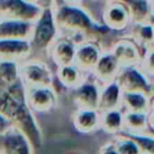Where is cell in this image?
<instances>
[{"label":"cell","mask_w":154,"mask_h":154,"mask_svg":"<svg viewBox=\"0 0 154 154\" xmlns=\"http://www.w3.org/2000/svg\"><path fill=\"white\" fill-rule=\"evenodd\" d=\"M0 113H2L30 141L34 148L42 146V134L32 111L25 100V88L22 81L11 85L0 84Z\"/></svg>","instance_id":"1"},{"label":"cell","mask_w":154,"mask_h":154,"mask_svg":"<svg viewBox=\"0 0 154 154\" xmlns=\"http://www.w3.org/2000/svg\"><path fill=\"white\" fill-rule=\"evenodd\" d=\"M53 13L59 34L70 36L76 43L77 37H79L81 42L96 40L112 31L105 24L97 22L82 4H66L57 0L53 6Z\"/></svg>","instance_id":"2"},{"label":"cell","mask_w":154,"mask_h":154,"mask_svg":"<svg viewBox=\"0 0 154 154\" xmlns=\"http://www.w3.org/2000/svg\"><path fill=\"white\" fill-rule=\"evenodd\" d=\"M59 36V30L54 20L53 7L42 8L40 16L32 25L29 37L31 45V57L35 53H48L49 47Z\"/></svg>","instance_id":"3"},{"label":"cell","mask_w":154,"mask_h":154,"mask_svg":"<svg viewBox=\"0 0 154 154\" xmlns=\"http://www.w3.org/2000/svg\"><path fill=\"white\" fill-rule=\"evenodd\" d=\"M19 76L24 87H52L55 77L45 60L34 57L20 61Z\"/></svg>","instance_id":"4"},{"label":"cell","mask_w":154,"mask_h":154,"mask_svg":"<svg viewBox=\"0 0 154 154\" xmlns=\"http://www.w3.org/2000/svg\"><path fill=\"white\" fill-rule=\"evenodd\" d=\"M114 81L122 91H142L149 96L154 94V84L142 71L140 64L120 66Z\"/></svg>","instance_id":"5"},{"label":"cell","mask_w":154,"mask_h":154,"mask_svg":"<svg viewBox=\"0 0 154 154\" xmlns=\"http://www.w3.org/2000/svg\"><path fill=\"white\" fill-rule=\"evenodd\" d=\"M42 8L28 0H0V18L35 22Z\"/></svg>","instance_id":"6"},{"label":"cell","mask_w":154,"mask_h":154,"mask_svg":"<svg viewBox=\"0 0 154 154\" xmlns=\"http://www.w3.org/2000/svg\"><path fill=\"white\" fill-rule=\"evenodd\" d=\"M101 23L112 31H122L130 26L131 19L126 6L120 0H109L101 13Z\"/></svg>","instance_id":"7"},{"label":"cell","mask_w":154,"mask_h":154,"mask_svg":"<svg viewBox=\"0 0 154 154\" xmlns=\"http://www.w3.org/2000/svg\"><path fill=\"white\" fill-rule=\"evenodd\" d=\"M25 100L32 112H48L58 103V93L52 87H24Z\"/></svg>","instance_id":"8"},{"label":"cell","mask_w":154,"mask_h":154,"mask_svg":"<svg viewBox=\"0 0 154 154\" xmlns=\"http://www.w3.org/2000/svg\"><path fill=\"white\" fill-rule=\"evenodd\" d=\"M34 149L28 137L16 126L0 134V154H32Z\"/></svg>","instance_id":"9"},{"label":"cell","mask_w":154,"mask_h":154,"mask_svg":"<svg viewBox=\"0 0 154 154\" xmlns=\"http://www.w3.org/2000/svg\"><path fill=\"white\" fill-rule=\"evenodd\" d=\"M100 96V85L95 77L94 79L85 78L79 85L71 89L72 102L76 108L83 109H97Z\"/></svg>","instance_id":"10"},{"label":"cell","mask_w":154,"mask_h":154,"mask_svg":"<svg viewBox=\"0 0 154 154\" xmlns=\"http://www.w3.org/2000/svg\"><path fill=\"white\" fill-rule=\"evenodd\" d=\"M102 52L103 49L96 40H84L76 46L73 64L82 71L89 72L94 69Z\"/></svg>","instance_id":"11"},{"label":"cell","mask_w":154,"mask_h":154,"mask_svg":"<svg viewBox=\"0 0 154 154\" xmlns=\"http://www.w3.org/2000/svg\"><path fill=\"white\" fill-rule=\"evenodd\" d=\"M119 69H120L119 61L113 55V53L107 49L101 53L97 63L95 64L94 69L91 70V73L95 77L97 84L101 87L103 84H107V83L114 81Z\"/></svg>","instance_id":"12"},{"label":"cell","mask_w":154,"mask_h":154,"mask_svg":"<svg viewBox=\"0 0 154 154\" xmlns=\"http://www.w3.org/2000/svg\"><path fill=\"white\" fill-rule=\"evenodd\" d=\"M76 46L77 43L70 36L59 34L48 49V54L51 55L53 63H55L57 67L73 64Z\"/></svg>","instance_id":"13"},{"label":"cell","mask_w":154,"mask_h":154,"mask_svg":"<svg viewBox=\"0 0 154 154\" xmlns=\"http://www.w3.org/2000/svg\"><path fill=\"white\" fill-rule=\"evenodd\" d=\"M113 55L119 61L120 66L123 65H131V64H140L142 59L141 47L131 38V37H122L113 42L111 49Z\"/></svg>","instance_id":"14"},{"label":"cell","mask_w":154,"mask_h":154,"mask_svg":"<svg viewBox=\"0 0 154 154\" xmlns=\"http://www.w3.org/2000/svg\"><path fill=\"white\" fill-rule=\"evenodd\" d=\"M31 57V45L28 38H0V59L23 61Z\"/></svg>","instance_id":"15"},{"label":"cell","mask_w":154,"mask_h":154,"mask_svg":"<svg viewBox=\"0 0 154 154\" xmlns=\"http://www.w3.org/2000/svg\"><path fill=\"white\" fill-rule=\"evenodd\" d=\"M34 22L0 18V38H28L31 35Z\"/></svg>","instance_id":"16"},{"label":"cell","mask_w":154,"mask_h":154,"mask_svg":"<svg viewBox=\"0 0 154 154\" xmlns=\"http://www.w3.org/2000/svg\"><path fill=\"white\" fill-rule=\"evenodd\" d=\"M122 94L123 91L116 81L101 85L97 105L99 112L122 108Z\"/></svg>","instance_id":"17"},{"label":"cell","mask_w":154,"mask_h":154,"mask_svg":"<svg viewBox=\"0 0 154 154\" xmlns=\"http://www.w3.org/2000/svg\"><path fill=\"white\" fill-rule=\"evenodd\" d=\"M128 8L131 23H147L154 20L152 0H120Z\"/></svg>","instance_id":"18"},{"label":"cell","mask_w":154,"mask_h":154,"mask_svg":"<svg viewBox=\"0 0 154 154\" xmlns=\"http://www.w3.org/2000/svg\"><path fill=\"white\" fill-rule=\"evenodd\" d=\"M101 114L99 109H83L76 108L73 114V125L81 132H91L100 129Z\"/></svg>","instance_id":"19"},{"label":"cell","mask_w":154,"mask_h":154,"mask_svg":"<svg viewBox=\"0 0 154 154\" xmlns=\"http://www.w3.org/2000/svg\"><path fill=\"white\" fill-rule=\"evenodd\" d=\"M85 75L87 72L82 71L77 65L69 64V65L59 66L57 69L55 78L64 88L72 89L79 85L85 79Z\"/></svg>","instance_id":"20"},{"label":"cell","mask_w":154,"mask_h":154,"mask_svg":"<svg viewBox=\"0 0 154 154\" xmlns=\"http://www.w3.org/2000/svg\"><path fill=\"white\" fill-rule=\"evenodd\" d=\"M150 97L142 91H123L122 108L131 112H148L150 109Z\"/></svg>","instance_id":"21"},{"label":"cell","mask_w":154,"mask_h":154,"mask_svg":"<svg viewBox=\"0 0 154 154\" xmlns=\"http://www.w3.org/2000/svg\"><path fill=\"white\" fill-rule=\"evenodd\" d=\"M130 37L144 51L154 45V25L153 22L131 23Z\"/></svg>","instance_id":"22"},{"label":"cell","mask_w":154,"mask_h":154,"mask_svg":"<svg viewBox=\"0 0 154 154\" xmlns=\"http://www.w3.org/2000/svg\"><path fill=\"white\" fill-rule=\"evenodd\" d=\"M123 130L125 132H147L148 131V112L123 111Z\"/></svg>","instance_id":"23"},{"label":"cell","mask_w":154,"mask_h":154,"mask_svg":"<svg viewBox=\"0 0 154 154\" xmlns=\"http://www.w3.org/2000/svg\"><path fill=\"white\" fill-rule=\"evenodd\" d=\"M123 113L122 108L100 112V129H103L109 134H119L123 130Z\"/></svg>","instance_id":"24"},{"label":"cell","mask_w":154,"mask_h":154,"mask_svg":"<svg viewBox=\"0 0 154 154\" xmlns=\"http://www.w3.org/2000/svg\"><path fill=\"white\" fill-rule=\"evenodd\" d=\"M19 64V61L0 59V84L11 85L20 81Z\"/></svg>","instance_id":"25"},{"label":"cell","mask_w":154,"mask_h":154,"mask_svg":"<svg viewBox=\"0 0 154 154\" xmlns=\"http://www.w3.org/2000/svg\"><path fill=\"white\" fill-rule=\"evenodd\" d=\"M120 134H124L130 138H132L138 144L142 154H154V135L149 132L136 134V132H125V131H120Z\"/></svg>","instance_id":"26"},{"label":"cell","mask_w":154,"mask_h":154,"mask_svg":"<svg viewBox=\"0 0 154 154\" xmlns=\"http://www.w3.org/2000/svg\"><path fill=\"white\" fill-rule=\"evenodd\" d=\"M117 152L119 154H142L138 144L130 138L129 136L124 135V134H118V137L114 140L113 142Z\"/></svg>","instance_id":"27"},{"label":"cell","mask_w":154,"mask_h":154,"mask_svg":"<svg viewBox=\"0 0 154 154\" xmlns=\"http://www.w3.org/2000/svg\"><path fill=\"white\" fill-rule=\"evenodd\" d=\"M140 66L154 84V45L144 51L140 61Z\"/></svg>","instance_id":"28"},{"label":"cell","mask_w":154,"mask_h":154,"mask_svg":"<svg viewBox=\"0 0 154 154\" xmlns=\"http://www.w3.org/2000/svg\"><path fill=\"white\" fill-rule=\"evenodd\" d=\"M10 126H12L11 122L2 113H0V134H2L4 131H6Z\"/></svg>","instance_id":"29"},{"label":"cell","mask_w":154,"mask_h":154,"mask_svg":"<svg viewBox=\"0 0 154 154\" xmlns=\"http://www.w3.org/2000/svg\"><path fill=\"white\" fill-rule=\"evenodd\" d=\"M99 154H119V153L117 152V149H116V147H114L113 143H108V144H105L101 148V150H100Z\"/></svg>","instance_id":"30"},{"label":"cell","mask_w":154,"mask_h":154,"mask_svg":"<svg viewBox=\"0 0 154 154\" xmlns=\"http://www.w3.org/2000/svg\"><path fill=\"white\" fill-rule=\"evenodd\" d=\"M57 0H35V4L38 5L41 8H49L53 7Z\"/></svg>","instance_id":"31"},{"label":"cell","mask_w":154,"mask_h":154,"mask_svg":"<svg viewBox=\"0 0 154 154\" xmlns=\"http://www.w3.org/2000/svg\"><path fill=\"white\" fill-rule=\"evenodd\" d=\"M66 4H82V0H60Z\"/></svg>","instance_id":"32"},{"label":"cell","mask_w":154,"mask_h":154,"mask_svg":"<svg viewBox=\"0 0 154 154\" xmlns=\"http://www.w3.org/2000/svg\"><path fill=\"white\" fill-rule=\"evenodd\" d=\"M150 109H154V94L150 97Z\"/></svg>","instance_id":"33"},{"label":"cell","mask_w":154,"mask_h":154,"mask_svg":"<svg viewBox=\"0 0 154 154\" xmlns=\"http://www.w3.org/2000/svg\"><path fill=\"white\" fill-rule=\"evenodd\" d=\"M90 1H103V2H107V1H109V0H90Z\"/></svg>","instance_id":"34"},{"label":"cell","mask_w":154,"mask_h":154,"mask_svg":"<svg viewBox=\"0 0 154 154\" xmlns=\"http://www.w3.org/2000/svg\"><path fill=\"white\" fill-rule=\"evenodd\" d=\"M28 1H32V2H35V0H28Z\"/></svg>","instance_id":"35"},{"label":"cell","mask_w":154,"mask_h":154,"mask_svg":"<svg viewBox=\"0 0 154 154\" xmlns=\"http://www.w3.org/2000/svg\"><path fill=\"white\" fill-rule=\"evenodd\" d=\"M153 25H154V20H153Z\"/></svg>","instance_id":"36"}]
</instances>
